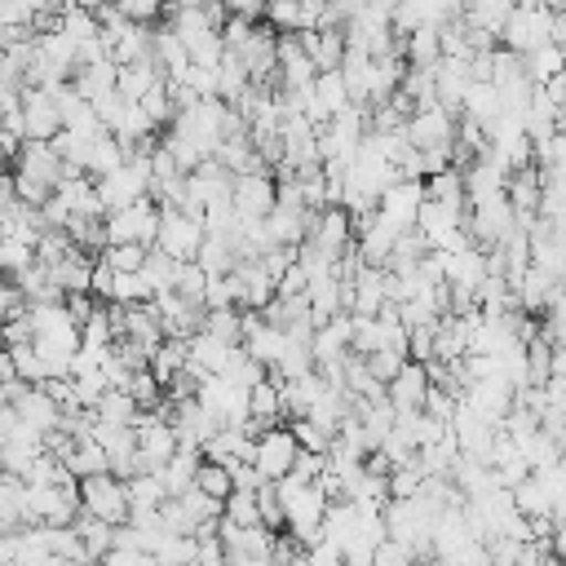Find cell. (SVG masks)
<instances>
[{
    "label": "cell",
    "mask_w": 566,
    "mask_h": 566,
    "mask_svg": "<svg viewBox=\"0 0 566 566\" xmlns=\"http://www.w3.org/2000/svg\"><path fill=\"white\" fill-rule=\"evenodd\" d=\"M18 111H22V137H27V142H49V137L62 128V115H57V102H53L49 88L22 84Z\"/></svg>",
    "instance_id": "ba28073f"
},
{
    "label": "cell",
    "mask_w": 566,
    "mask_h": 566,
    "mask_svg": "<svg viewBox=\"0 0 566 566\" xmlns=\"http://www.w3.org/2000/svg\"><path fill=\"white\" fill-rule=\"evenodd\" d=\"M424 181V199H438V203H464V181H460V168H438V172H429V177H420Z\"/></svg>",
    "instance_id": "4316f807"
},
{
    "label": "cell",
    "mask_w": 566,
    "mask_h": 566,
    "mask_svg": "<svg viewBox=\"0 0 566 566\" xmlns=\"http://www.w3.org/2000/svg\"><path fill=\"white\" fill-rule=\"evenodd\" d=\"M190 566H226V544L212 535H195V562Z\"/></svg>",
    "instance_id": "ee69618b"
},
{
    "label": "cell",
    "mask_w": 566,
    "mask_h": 566,
    "mask_svg": "<svg viewBox=\"0 0 566 566\" xmlns=\"http://www.w3.org/2000/svg\"><path fill=\"white\" fill-rule=\"evenodd\" d=\"M71 531L80 535V548H84V562H102L106 557V548H111V522H102V517H93V513H75L71 517Z\"/></svg>",
    "instance_id": "5bb4252c"
},
{
    "label": "cell",
    "mask_w": 566,
    "mask_h": 566,
    "mask_svg": "<svg viewBox=\"0 0 566 566\" xmlns=\"http://www.w3.org/2000/svg\"><path fill=\"white\" fill-rule=\"evenodd\" d=\"M190 486H199L203 495H212V500H226L230 491H234V482H230V469L226 464H217V460H203L199 455V469H195V482Z\"/></svg>",
    "instance_id": "f546056e"
},
{
    "label": "cell",
    "mask_w": 566,
    "mask_h": 566,
    "mask_svg": "<svg viewBox=\"0 0 566 566\" xmlns=\"http://www.w3.org/2000/svg\"><path fill=\"white\" fill-rule=\"evenodd\" d=\"M230 349H234V345H221V340H212V336L195 332V336L186 340V363H190V367H199L203 376H217V371L226 367Z\"/></svg>",
    "instance_id": "d6986e66"
},
{
    "label": "cell",
    "mask_w": 566,
    "mask_h": 566,
    "mask_svg": "<svg viewBox=\"0 0 566 566\" xmlns=\"http://www.w3.org/2000/svg\"><path fill=\"white\" fill-rule=\"evenodd\" d=\"M402 363H407V358H398V354H385V349H371V354H363V367H367V371H371L380 385H385V380H389V376H394Z\"/></svg>",
    "instance_id": "bcb514c9"
},
{
    "label": "cell",
    "mask_w": 566,
    "mask_h": 566,
    "mask_svg": "<svg viewBox=\"0 0 566 566\" xmlns=\"http://www.w3.org/2000/svg\"><path fill=\"white\" fill-rule=\"evenodd\" d=\"M66 469H71V478H88V473H106V451L93 442V438H80L75 447H71V455L62 460Z\"/></svg>",
    "instance_id": "83f0119b"
},
{
    "label": "cell",
    "mask_w": 566,
    "mask_h": 566,
    "mask_svg": "<svg viewBox=\"0 0 566 566\" xmlns=\"http://www.w3.org/2000/svg\"><path fill=\"white\" fill-rule=\"evenodd\" d=\"M93 416H97L102 424H128V420L137 416V402H133L124 389H111V385H106V389L97 394V402H93Z\"/></svg>",
    "instance_id": "d4e9b609"
},
{
    "label": "cell",
    "mask_w": 566,
    "mask_h": 566,
    "mask_svg": "<svg viewBox=\"0 0 566 566\" xmlns=\"http://www.w3.org/2000/svg\"><path fill=\"white\" fill-rule=\"evenodd\" d=\"M221 517L234 522V526H256V500H252V491H230L221 500Z\"/></svg>",
    "instance_id": "74e56055"
},
{
    "label": "cell",
    "mask_w": 566,
    "mask_h": 566,
    "mask_svg": "<svg viewBox=\"0 0 566 566\" xmlns=\"http://www.w3.org/2000/svg\"><path fill=\"white\" fill-rule=\"evenodd\" d=\"M221 9H226V13H234V18L261 22V13H265V0H221Z\"/></svg>",
    "instance_id": "681fc988"
},
{
    "label": "cell",
    "mask_w": 566,
    "mask_h": 566,
    "mask_svg": "<svg viewBox=\"0 0 566 566\" xmlns=\"http://www.w3.org/2000/svg\"><path fill=\"white\" fill-rule=\"evenodd\" d=\"M248 416L261 420L265 429H270V424H283V411H279V385H274V380L261 376V380L248 389Z\"/></svg>",
    "instance_id": "7402d4cb"
},
{
    "label": "cell",
    "mask_w": 566,
    "mask_h": 566,
    "mask_svg": "<svg viewBox=\"0 0 566 566\" xmlns=\"http://www.w3.org/2000/svg\"><path fill=\"white\" fill-rule=\"evenodd\" d=\"M155 221H159V208H155L150 195H142V199L106 212L102 230H106V243H142V248H150L155 243Z\"/></svg>",
    "instance_id": "7a4b0ae2"
},
{
    "label": "cell",
    "mask_w": 566,
    "mask_h": 566,
    "mask_svg": "<svg viewBox=\"0 0 566 566\" xmlns=\"http://www.w3.org/2000/svg\"><path fill=\"white\" fill-rule=\"evenodd\" d=\"M385 486H389V500H411L420 491V469L416 464H398V469H389Z\"/></svg>",
    "instance_id": "ab89813d"
},
{
    "label": "cell",
    "mask_w": 566,
    "mask_h": 566,
    "mask_svg": "<svg viewBox=\"0 0 566 566\" xmlns=\"http://www.w3.org/2000/svg\"><path fill=\"white\" fill-rule=\"evenodd\" d=\"M195 469H199V451H195V447H177L155 473H159V482H164L168 495H181V491L195 482Z\"/></svg>",
    "instance_id": "4fadbf2b"
},
{
    "label": "cell",
    "mask_w": 566,
    "mask_h": 566,
    "mask_svg": "<svg viewBox=\"0 0 566 566\" xmlns=\"http://www.w3.org/2000/svg\"><path fill=\"white\" fill-rule=\"evenodd\" d=\"M97 261H106L115 274H133V270H142L146 248H142V243H106V248L97 252Z\"/></svg>",
    "instance_id": "4dcf8cb0"
},
{
    "label": "cell",
    "mask_w": 566,
    "mask_h": 566,
    "mask_svg": "<svg viewBox=\"0 0 566 566\" xmlns=\"http://www.w3.org/2000/svg\"><path fill=\"white\" fill-rule=\"evenodd\" d=\"M181 367H186V336H164V340L150 349V358H146V371H150L159 385H168Z\"/></svg>",
    "instance_id": "e0dca14e"
},
{
    "label": "cell",
    "mask_w": 566,
    "mask_h": 566,
    "mask_svg": "<svg viewBox=\"0 0 566 566\" xmlns=\"http://www.w3.org/2000/svg\"><path fill=\"white\" fill-rule=\"evenodd\" d=\"M438 57H442L438 53V22H424L411 35H402V62L407 66H433Z\"/></svg>",
    "instance_id": "ffe728a7"
},
{
    "label": "cell",
    "mask_w": 566,
    "mask_h": 566,
    "mask_svg": "<svg viewBox=\"0 0 566 566\" xmlns=\"http://www.w3.org/2000/svg\"><path fill=\"white\" fill-rule=\"evenodd\" d=\"M150 53V27L146 22H128L119 35H115V44L106 49V57L115 62V66H128V62H142Z\"/></svg>",
    "instance_id": "ac0fdd59"
},
{
    "label": "cell",
    "mask_w": 566,
    "mask_h": 566,
    "mask_svg": "<svg viewBox=\"0 0 566 566\" xmlns=\"http://www.w3.org/2000/svg\"><path fill=\"white\" fill-rule=\"evenodd\" d=\"M535 4H544L548 13H562V4H566V0H535Z\"/></svg>",
    "instance_id": "816d5d0a"
},
{
    "label": "cell",
    "mask_w": 566,
    "mask_h": 566,
    "mask_svg": "<svg viewBox=\"0 0 566 566\" xmlns=\"http://www.w3.org/2000/svg\"><path fill=\"white\" fill-rule=\"evenodd\" d=\"M522 71L531 84H544L548 75H562V44H535L531 53H522Z\"/></svg>",
    "instance_id": "603a6c76"
},
{
    "label": "cell",
    "mask_w": 566,
    "mask_h": 566,
    "mask_svg": "<svg viewBox=\"0 0 566 566\" xmlns=\"http://www.w3.org/2000/svg\"><path fill=\"white\" fill-rule=\"evenodd\" d=\"M199 332H203V336H212V340H221V345H239V340H243V327H239V305L203 310Z\"/></svg>",
    "instance_id": "44dd1931"
},
{
    "label": "cell",
    "mask_w": 566,
    "mask_h": 566,
    "mask_svg": "<svg viewBox=\"0 0 566 566\" xmlns=\"http://www.w3.org/2000/svg\"><path fill=\"white\" fill-rule=\"evenodd\" d=\"M296 451H301V447H296L292 429H287V424H270L265 433L252 438V469H256L265 482H279V478L292 469Z\"/></svg>",
    "instance_id": "277c9868"
},
{
    "label": "cell",
    "mask_w": 566,
    "mask_h": 566,
    "mask_svg": "<svg viewBox=\"0 0 566 566\" xmlns=\"http://www.w3.org/2000/svg\"><path fill=\"white\" fill-rule=\"evenodd\" d=\"M97 305H102V301H97L93 292H66V296H62V310H66V318H71L75 327H80Z\"/></svg>",
    "instance_id": "f6af8a7d"
},
{
    "label": "cell",
    "mask_w": 566,
    "mask_h": 566,
    "mask_svg": "<svg viewBox=\"0 0 566 566\" xmlns=\"http://www.w3.org/2000/svg\"><path fill=\"white\" fill-rule=\"evenodd\" d=\"M44 548L62 562H84V548H80V535L71 526H44Z\"/></svg>",
    "instance_id": "d590c367"
},
{
    "label": "cell",
    "mask_w": 566,
    "mask_h": 566,
    "mask_svg": "<svg viewBox=\"0 0 566 566\" xmlns=\"http://www.w3.org/2000/svg\"><path fill=\"white\" fill-rule=\"evenodd\" d=\"M217 376H226L234 389H252V385L265 376V367H261L243 345H234V349H230V358H226V367H221Z\"/></svg>",
    "instance_id": "cb8c5ba5"
},
{
    "label": "cell",
    "mask_w": 566,
    "mask_h": 566,
    "mask_svg": "<svg viewBox=\"0 0 566 566\" xmlns=\"http://www.w3.org/2000/svg\"><path fill=\"white\" fill-rule=\"evenodd\" d=\"M80 509L102 517V522H124L128 517V495H124V482L111 478V473H88L80 478Z\"/></svg>",
    "instance_id": "5b68a950"
},
{
    "label": "cell",
    "mask_w": 566,
    "mask_h": 566,
    "mask_svg": "<svg viewBox=\"0 0 566 566\" xmlns=\"http://www.w3.org/2000/svg\"><path fill=\"white\" fill-rule=\"evenodd\" d=\"M119 164H124V150H119V142H115L111 133H102V137L88 142V164H84L88 177H106V172H115Z\"/></svg>",
    "instance_id": "484cf974"
},
{
    "label": "cell",
    "mask_w": 566,
    "mask_h": 566,
    "mask_svg": "<svg viewBox=\"0 0 566 566\" xmlns=\"http://www.w3.org/2000/svg\"><path fill=\"white\" fill-rule=\"evenodd\" d=\"M35 261V248L27 243V239H13V234H0V270L4 274H13V270H22V265H31Z\"/></svg>",
    "instance_id": "f35d334b"
},
{
    "label": "cell",
    "mask_w": 566,
    "mask_h": 566,
    "mask_svg": "<svg viewBox=\"0 0 566 566\" xmlns=\"http://www.w3.org/2000/svg\"><path fill=\"white\" fill-rule=\"evenodd\" d=\"M71 88H75V97H84V102H93V97L111 93V88H115V62H111V57H102V62L75 66V75H71Z\"/></svg>",
    "instance_id": "9a60e30c"
},
{
    "label": "cell",
    "mask_w": 566,
    "mask_h": 566,
    "mask_svg": "<svg viewBox=\"0 0 566 566\" xmlns=\"http://www.w3.org/2000/svg\"><path fill=\"white\" fill-rule=\"evenodd\" d=\"M128 22H155V18H164V0H111Z\"/></svg>",
    "instance_id": "7bdbcfd3"
},
{
    "label": "cell",
    "mask_w": 566,
    "mask_h": 566,
    "mask_svg": "<svg viewBox=\"0 0 566 566\" xmlns=\"http://www.w3.org/2000/svg\"><path fill=\"white\" fill-rule=\"evenodd\" d=\"M230 208H234V221H261L274 208V177L270 172H234Z\"/></svg>",
    "instance_id": "52a82bcc"
},
{
    "label": "cell",
    "mask_w": 566,
    "mask_h": 566,
    "mask_svg": "<svg viewBox=\"0 0 566 566\" xmlns=\"http://www.w3.org/2000/svg\"><path fill=\"white\" fill-rule=\"evenodd\" d=\"M323 469H327V460H323L318 451H296V460H292V469H287V473H292L296 482H314Z\"/></svg>",
    "instance_id": "7dc6e473"
},
{
    "label": "cell",
    "mask_w": 566,
    "mask_h": 566,
    "mask_svg": "<svg viewBox=\"0 0 566 566\" xmlns=\"http://www.w3.org/2000/svg\"><path fill=\"white\" fill-rule=\"evenodd\" d=\"M305 562L310 566H340V548L332 539H318L314 548H305Z\"/></svg>",
    "instance_id": "c3c4849f"
},
{
    "label": "cell",
    "mask_w": 566,
    "mask_h": 566,
    "mask_svg": "<svg viewBox=\"0 0 566 566\" xmlns=\"http://www.w3.org/2000/svg\"><path fill=\"white\" fill-rule=\"evenodd\" d=\"M230 283H234V305L239 310H261L274 296V279L261 270V261H234L230 265Z\"/></svg>",
    "instance_id": "30bf717a"
},
{
    "label": "cell",
    "mask_w": 566,
    "mask_h": 566,
    "mask_svg": "<svg viewBox=\"0 0 566 566\" xmlns=\"http://www.w3.org/2000/svg\"><path fill=\"white\" fill-rule=\"evenodd\" d=\"M168 424H172V433H177V447H203L217 429H221V420L212 416V411H203L195 398H186V402H172V416H168Z\"/></svg>",
    "instance_id": "9c48e42d"
},
{
    "label": "cell",
    "mask_w": 566,
    "mask_h": 566,
    "mask_svg": "<svg viewBox=\"0 0 566 566\" xmlns=\"http://www.w3.org/2000/svg\"><path fill=\"white\" fill-rule=\"evenodd\" d=\"M13 411H18V420L27 424V429H35V433H49L53 424H57V416H62V407L44 394V385H22L13 398Z\"/></svg>",
    "instance_id": "8fae6325"
},
{
    "label": "cell",
    "mask_w": 566,
    "mask_h": 566,
    "mask_svg": "<svg viewBox=\"0 0 566 566\" xmlns=\"http://www.w3.org/2000/svg\"><path fill=\"white\" fill-rule=\"evenodd\" d=\"M455 402H460V398H455L451 389H438V385H429V389H424V402H420V411L447 424V420L455 416Z\"/></svg>",
    "instance_id": "60d3db41"
},
{
    "label": "cell",
    "mask_w": 566,
    "mask_h": 566,
    "mask_svg": "<svg viewBox=\"0 0 566 566\" xmlns=\"http://www.w3.org/2000/svg\"><path fill=\"white\" fill-rule=\"evenodd\" d=\"M562 31H566L562 13H548L535 0H517L500 27V44L513 53H531L535 44H562Z\"/></svg>",
    "instance_id": "6da1fadb"
},
{
    "label": "cell",
    "mask_w": 566,
    "mask_h": 566,
    "mask_svg": "<svg viewBox=\"0 0 566 566\" xmlns=\"http://www.w3.org/2000/svg\"><path fill=\"white\" fill-rule=\"evenodd\" d=\"M124 394H128V398H133V402H137L142 411H150V407H155V402L164 398V385H159V380H155V376H150L146 367H137V371H133V376L124 380Z\"/></svg>",
    "instance_id": "d6a6232c"
},
{
    "label": "cell",
    "mask_w": 566,
    "mask_h": 566,
    "mask_svg": "<svg viewBox=\"0 0 566 566\" xmlns=\"http://www.w3.org/2000/svg\"><path fill=\"white\" fill-rule=\"evenodd\" d=\"M402 137H407V146H416V150H451L455 119H451L442 106L429 102V106H416V111L407 115Z\"/></svg>",
    "instance_id": "8992f818"
},
{
    "label": "cell",
    "mask_w": 566,
    "mask_h": 566,
    "mask_svg": "<svg viewBox=\"0 0 566 566\" xmlns=\"http://www.w3.org/2000/svg\"><path fill=\"white\" fill-rule=\"evenodd\" d=\"M283 424L292 429V438H296V447H301V451H318V455H323V451L332 447V433H327V429H318L310 416H292V420H283Z\"/></svg>",
    "instance_id": "836d02e7"
},
{
    "label": "cell",
    "mask_w": 566,
    "mask_h": 566,
    "mask_svg": "<svg viewBox=\"0 0 566 566\" xmlns=\"http://www.w3.org/2000/svg\"><path fill=\"white\" fill-rule=\"evenodd\" d=\"M424 389H429V380H424V363H411V358L385 380V398H389L394 411H416V407L424 402Z\"/></svg>",
    "instance_id": "7c38bea8"
},
{
    "label": "cell",
    "mask_w": 566,
    "mask_h": 566,
    "mask_svg": "<svg viewBox=\"0 0 566 566\" xmlns=\"http://www.w3.org/2000/svg\"><path fill=\"white\" fill-rule=\"evenodd\" d=\"M252 500H256V522H261L265 531H283V504H279V495H274V482H261V486L252 491Z\"/></svg>",
    "instance_id": "8d00e7d4"
},
{
    "label": "cell",
    "mask_w": 566,
    "mask_h": 566,
    "mask_svg": "<svg viewBox=\"0 0 566 566\" xmlns=\"http://www.w3.org/2000/svg\"><path fill=\"white\" fill-rule=\"evenodd\" d=\"M203 283H208V274L195 265V261H177V270H172V292L177 296H186V301H199L203 305Z\"/></svg>",
    "instance_id": "1f68e13d"
},
{
    "label": "cell",
    "mask_w": 566,
    "mask_h": 566,
    "mask_svg": "<svg viewBox=\"0 0 566 566\" xmlns=\"http://www.w3.org/2000/svg\"><path fill=\"white\" fill-rule=\"evenodd\" d=\"M190 261H195L203 274H230V265H234L230 234H212V230H203V239H199V248H195Z\"/></svg>",
    "instance_id": "2e32d148"
},
{
    "label": "cell",
    "mask_w": 566,
    "mask_h": 566,
    "mask_svg": "<svg viewBox=\"0 0 566 566\" xmlns=\"http://www.w3.org/2000/svg\"><path fill=\"white\" fill-rule=\"evenodd\" d=\"M4 349H9V358H13L18 380H27V385H40V380H44V363H40V354H35L31 340H22V345H4Z\"/></svg>",
    "instance_id": "e575fe53"
},
{
    "label": "cell",
    "mask_w": 566,
    "mask_h": 566,
    "mask_svg": "<svg viewBox=\"0 0 566 566\" xmlns=\"http://www.w3.org/2000/svg\"><path fill=\"white\" fill-rule=\"evenodd\" d=\"M221 305H234V283H230V274H208V283H203V310H221Z\"/></svg>",
    "instance_id": "b9f144b4"
},
{
    "label": "cell",
    "mask_w": 566,
    "mask_h": 566,
    "mask_svg": "<svg viewBox=\"0 0 566 566\" xmlns=\"http://www.w3.org/2000/svg\"><path fill=\"white\" fill-rule=\"evenodd\" d=\"M18 411H13V402H0V442H9L13 433H18Z\"/></svg>",
    "instance_id": "f907efd6"
},
{
    "label": "cell",
    "mask_w": 566,
    "mask_h": 566,
    "mask_svg": "<svg viewBox=\"0 0 566 566\" xmlns=\"http://www.w3.org/2000/svg\"><path fill=\"white\" fill-rule=\"evenodd\" d=\"M150 557H155L159 566H190V562H195V535H172V531H164L159 544L150 548Z\"/></svg>",
    "instance_id": "f1b7e54d"
},
{
    "label": "cell",
    "mask_w": 566,
    "mask_h": 566,
    "mask_svg": "<svg viewBox=\"0 0 566 566\" xmlns=\"http://www.w3.org/2000/svg\"><path fill=\"white\" fill-rule=\"evenodd\" d=\"M199 239H203V221H199V217H190V212H181V208H159L155 243H150V248L168 252L172 261H190L195 248H199Z\"/></svg>",
    "instance_id": "3957f363"
}]
</instances>
